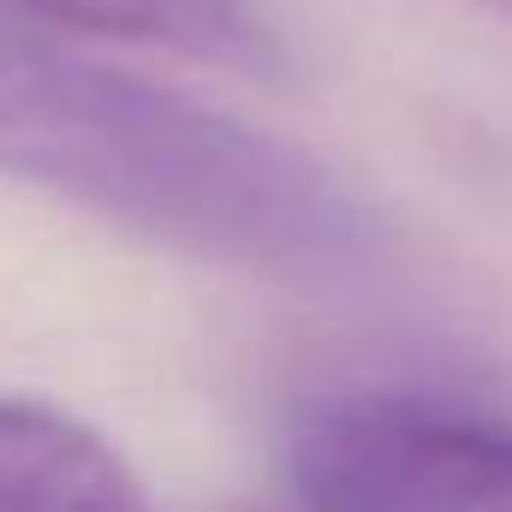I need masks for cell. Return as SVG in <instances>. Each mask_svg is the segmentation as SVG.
<instances>
[{
	"instance_id": "2",
	"label": "cell",
	"mask_w": 512,
	"mask_h": 512,
	"mask_svg": "<svg viewBox=\"0 0 512 512\" xmlns=\"http://www.w3.org/2000/svg\"><path fill=\"white\" fill-rule=\"evenodd\" d=\"M304 512H512V417L441 393H340L298 417Z\"/></svg>"
},
{
	"instance_id": "5",
	"label": "cell",
	"mask_w": 512,
	"mask_h": 512,
	"mask_svg": "<svg viewBox=\"0 0 512 512\" xmlns=\"http://www.w3.org/2000/svg\"><path fill=\"white\" fill-rule=\"evenodd\" d=\"M483 6H495V12H501V18L512 24V0H483Z\"/></svg>"
},
{
	"instance_id": "1",
	"label": "cell",
	"mask_w": 512,
	"mask_h": 512,
	"mask_svg": "<svg viewBox=\"0 0 512 512\" xmlns=\"http://www.w3.org/2000/svg\"><path fill=\"white\" fill-rule=\"evenodd\" d=\"M0 173L167 251L334 280L387 245L382 215L310 149L155 78L84 60L0 12Z\"/></svg>"
},
{
	"instance_id": "4",
	"label": "cell",
	"mask_w": 512,
	"mask_h": 512,
	"mask_svg": "<svg viewBox=\"0 0 512 512\" xmlns=\"http://www.w3.org/2000/svg\"><path fill=\"white\" fill-rule=\"evenodd\" d=\"M0 512H149V501L90 423L0 399Z\"/></svg>"
},
{
	"instance_id": "3",
	"label": "cell",
	"mask_w": 512,
	"mask_h": 512,
	"mask_svg": "<svg viewBox=\"0 0 512 512\" xmlns=\"http://www.w3.org/2000/svg\"><path fill=\"white\" fill-rule=\"evenodd\" d=\"M0 12L72 36H108V42H143V48L215 60L256 78H274L286 60L256 0H0Z\"/></svg>"
}]
</instances>
